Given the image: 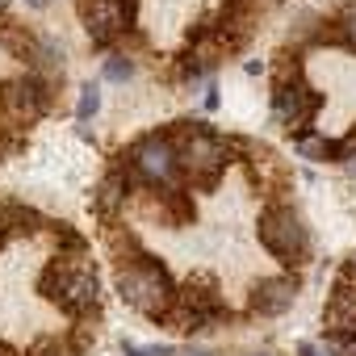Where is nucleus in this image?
<instances>
[{
  "label": "nucleus",
  "mask_w": 356,
  "mask_h": 356,
  "mask_svg": "<svg viewBox=\"0 0 356 356\" xmlns=\"http://www.w3.org/2000/svg\"><path fill=\"white\" fill-rule=\"evenodd\" d=\"M118 289L147 318H168L172 306H176V298H181V293H176V285H172V277H168V268L159 260L143 256V252L134 260H126V268L118 273Z\"/></svg>",
  "instance_id": "nucleus-1"
},
{
  "label": "nucleus",
  "mask_w": 356,
  "mask_h": 356,
  "mask_svg": "<svg viewBox=\"0 0 356 356\" xmlns=\"http://www.w3.org/2000/svg\"><path fill=\"white\" fill-rule=\"evenodd\" d=\"M42 293L67 314H88L101 302V285H97V273L84 260V252H72V256L59 252L51 260V268L42 273Z\"/></svg>",
  "instance_id": "nucleus-2"
},
{
  "label": "nucleus",
  "mask_w": 356,
  "mask_h": 356,
  "mask_svg": "<svg viewBox=\"0 0 356 356\" xmlns=\"http://www.w3.org/2000/svg\"><path fill=\"white\" fill-rule=\"evenodd\" d=\"M176 143V151H181V168H189V176H193V185H214L218 176H222V168L231 163V143L222 138V134H214L206 122H185V130H181V138H172Z\"/></svg>",
  "instance_id": "nucleus-3"
},
{
  "label": "nucleus",
  "mask_w": 356,
  "mask_h": 356,
  "mask_svg": "<svg viewBox=\"0 0 356 356\" xmlns=\"http://www.w3.org/2000/svg\"><path fill=\"white\" fill-rule=\"evenodd\" d=\"M260 243L281 264H298L310 252V235H306L302 218L289 206H264V214H260Z\"/></svg>",
  "instance_id": "nucleus-4"
},
{
  "label": "nucleus",
  "mask_w": 356,
  "mask_h": 356,
  "mask_svg": "<svg viewBox=\"0 0 356 356\" xmlns=\"http://www.w3.org/2000/svg\"><path fill=\"white\" fill-rule=\"evenodd\" d=\"M126 163H130V172L138 176V181L168 185L172 176H176V168H181V151H176L172 134H147V138H138L130 147V159Z\"/></svg>",
  "instance_id": "nucleus-5"
},
{
  "label": "nucleus",
  "mask_w": 356,
  "mask_h": 356,
  "mask_svg": "<svg viewBox=\"0 0 356 356\" xmlns=\"http://www.w3.org/2000/svg\"><path fill=\"white\" fill-rule=\"evenodd\" d=\"M318 109H323V97H318L310 84H302V80L277 84V92H273V118H277L285 130H293L298 138L310 130V122H314Z\"/></svg>",
  "instance_id": "nucleus-6"
},
{
  "label": "nucleus",
  "mask_w": 356,
  "mask_h": 356,
  "mask_svg": "<svg viewBox=\"0 0 356 356\" xmlns=\"http://www.w3.org/2000/svg\"><path fill=\"white\" fill-rule=\"evenodd\" d=\"M323 331L331 339H356V264L339 268L323 310Z\"/></svg>",
  "instance_id": "nucleus-7"
},
{
  "label": "nucleus",
  "mask_w": 356,
  "mask_h": 356,
  "mask_svg": "<svg viewBox=\"0 0 356 356\" xmlns=\"http://www.w3.org/2000/svg\"><path fill=\"white\" fill-rule=\"evenodd\" d=\"M130 26H134V0H88L84 5V30L97 47H109Z\"/></svg>",
  "instance_id": "nucleus-8"
},
{
  "label": "nucleus",
  "mask_w": 356,
  "mask_h": 356,
  "mask_svg": "<svg viewBox=\"0 0 356 356\" xmlns=\"http://www.w3.org/2000/svg\"><path fill=\"white\" fill-rule=\"evenodd\" d=\"M0 113L9 122H38L47 113V84L34 80V76H22V80H9L0 84Z\"/></svg>",
  "instance_id": "nucleus-9"
},
{
  "label": "nucleus",
  "mask_w": 356,
  "mask_h": 356,
  "mask_svg": "<svg viewBox=\"0 0 356 356\" xmlns=\"http://www.w3.org/2000/svg\"><path fill=\"white\" fill-rule=\"evenodd\" d=\"M298 298V281L293 277H264L256 289H252V314H285Z\"/></svg>",
  "instance_id": "nucleus-10"
},
{
  "label": "nucleus",
  "mask_w": 356,
  "mask_h": 356,
  "mask_svg": "<svg viewBox=\"0 0 356 356\" xmlns=\"http://www.w3.org/2000/svg\"><path fill=\"white\" fill-rule=\"evenodd\" d=\"M0 47H5V51H13L17 59H34L38 63V55H42V38H34L26 26H0Z\"/></svg>",
  "instance_id": "nucleus-11"
},
{
  "label": "nucleus",
  "mask_w": 356,
  "mask_h": 356,
  "mask_svg": "<svg viewBox=\"0 0 356 356\" xmlns=\"http://www.w3.org/2000/svg\"><path fill=\"white\" fill-rule=\"evenodd\" d=\"M323 38H331V42H339V47H348V51L356 55V5H348V9L331 22V30H323Z\"/></svg>",
  "instance_id": "nucleus-12"
},
{
  "label": "nucleus",
  "mask_w": 356,
  "mask_h": 356,
  "mask_svg": "<svg viewBox=\"0 0 356 356\" xmlns=\"http://www.w3.org/2000/svg\"><path fill=\"white\" fill-rule=\"evenodd\" d=\"M298 155L302 159H339V143L318 138V134H302L298 138Z\"/></svg>",
  "instance_id": "nucleus-13"
},
{
  "label": "nucleus",
  "mask_w": 356,
  "mask_h": 356,
  "mask_svg": "<svg viewBox=\"0 0 356 356\" xmlns=\"http://www.w3.org/2000/svg\"><path fill=\"white\" fill-rule=\"evenodd\" d=\"M122 202H126V176H122V172H109V176H105V185H101V197H97V206L109 214V210H118Z\"/></svg>",
  "instance_id": "nucleus-14"
},
{
  "label": "nucleus",
  "mask_w": 356,
  "mask_h": 356,
  "mask_svg": "<svg viewBox=\"0 0 356 356\" xmlns=\"http://www.w3.org/2000/svg\"><path fill=\"white\" fill-rule=\"evenodd\" d=\"M97 109H101V88H97V84H84V88H80V101H76V118L88 122Z\"/></svg>",
  "instance_id": "nucleus-15"
},
{
  "label": "nucleus",
  "mask_w": 356,
  "mask_h": 356,
  "mask_svg": "<svg viewBox=\"0 0 356 356\" xmlns=\"http://www.w3.org/2000/svg\"><path fill=\"white\" fill-rule=\"evenodd\" d=\"M134 76V63L126 59V55H113L109 63H105V80H113V84H126Z\"/></svg>",
  "instance_id": "nucleus-16"
},
{
  "label": "nucleus",
  "mask_w": 356,
  "mask_h": 356,
  "mask_svg": "<svg viewBox=\"0 0 356 356\" xmlns=\"http://www.w3.org/2000/svg\"><path fill=\"white\" fill-rule=\"evenodd\" d=\"M30 356H67V352H63V343H59L55 335H47V339H38V343L30 348Z\"/></svg>",
  "instance_id": "nucleus-17"
},
{
  "label": "nucleus",
  "mask_w": 356,
  "mask_h": 356,
  "mask_svg": "<svg viewBox=\"0 0 356 356\" xmlns=\"http://www.w3.org/2000/svg\"><path fill=\"white\" fill-rule=\"evenodd\" d=\"M339 159H348V163H356V126L339 138Z\"/></svg>",
  "instance_id": "nucleus-18"
},
{
  "label": "nucleus",
  "mask_w": 356,
  "mask_h": 356,
  "mask_svg": "<svg viewBox=\"0 0 356 356\" xmlns=\"http://www.w3.org/2000/svg\"><path fill=\"white\" fill-rule=\"evenodd\" d=\"M327 348H331L335 356H356V339H331V335H327Z\"/></svg>",
  "instance_id": "nucleus-19"
},
{
  "label": "nucleus",
  "mask_w": 356,
  "mask_h": 356,
  "mask_svg": "<svg viewBox=\"0 0 356 356\" xmlns=\"http://www.w3.org/2000/svg\"><path fill=\"white\" fill-rule=\"evenodd\" d=\"M122 352H126V356H151L147 348H134V343H122Z\"/></svg>",
  "instance_id": "nucleus-20"
},
{
  "label": "nucleus",
  "mask_w": 356,
  "mask_h": 356,
  "mask_svg": "<svg viewBox=\"0 0 356 356\" xmlns=\"http://www.w3.org/2000/svg\"><path fill=\"white\" fill-rule=\"evenodd\" d=\"M26 5H30V9H47V0H26Z\"/></svg>",
  "instance_id": "nucleus-21"
},
{
  "label": "nucleus",
  "mask_w": 356,
  "mask_h": 356,
  "mask_svg": "<svg viewBox=\"0 0 356 356\" xmlns=\"http://www.w3.org/2000/svg\"><path fill=\"white\" fill-rule=\"evenodd\" d=\"M0 356H17V352H13V348H9V343H0Z\"/></svg>",
  "instance_id": "nucleus-22"
},
{
  "label": "nucleus",
  "mask_w": 356,
  "mask_h": 356,
  "mask_svg": "<svg viewBox=\"0 0 356 356\" xmlns=\"http://www.w3.org/2000/svg\"><path fill=\"white\" fill-rule=\"evenodd\" d=\"M189 356H206V352H189Z\"/></svg>",
  "instance_id": "nucleus-23"
},
{
  "label": "nucleus",
  "mask_w": 356,
  "mask_h": 356,
  "mask_svg": "<svg viewBox=\"0 0 356 356\" xmlns=\"http://www.w3.org/2000/svg\"><path fill=\"white\" fill-rule=\"evenodd\" d=\"M0 9H5V0H0Z\"/></svg>",
  "instance_id": "nucleus-24"
},
{
  "label": "nucleus",
  "mask_w": 356,
  "mask_h": 356,
  "mask_svg": "<svg viewBox=\"0 0 356 356\" xmlns=\"http://www.w3.org/2000/svg\"><path fill=\"white\" fill-rule=\"evenodd\" d=\"M352 264H356V256H352Z\"/></svg>",
  "instance_id": "nucleus-25"
}]
</instances>
